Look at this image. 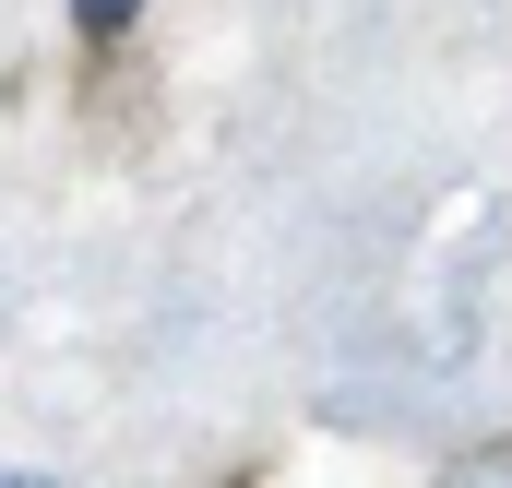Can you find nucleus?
Segmentation results:
<instances>
[{"label":"nucleus","mask_w":512,"mask_h":488,"mask_svg":"<svg viewBox=\"0 0 512 488\" xmlns=\"http://www.w3.org/2000/svg\"><path fill=\"white\" fill-rule=\"evenodd\" d=\"M131 12H143V0H72V24H84V36H120Z\"/></svg>","instance_id":"obj_1"}]
</instances>
